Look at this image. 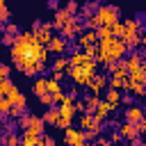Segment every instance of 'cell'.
<instances>
[{"label":"cell","instance_id":"11","mask_svg":"<svg viewBox=\"0 0 146 146\" xmlns=\"http://www.w3.org/2000/svg\"><path fill=\"white\" fill-rule=\"evenodd\" d=\"M112 112H114V107H112L110 103H105V100H98V105L94 107L91 116H94L98 123H107V121H110V116H112Z\"/></svg>","mask_w":146,"mask_h":146},{"label":"cell","instance_id":"5","mask_svg":"<svg viewBox=\"0 0 146 146\" xmlns=\"http://www.w3.org/2000/svg\"><path fill=\"white\" fill-rule=\"evenodd\" d=\"M78 123H80V128L84 130V137H87V139H94L96 135L103 132V128H100L103 123H98V121H96L91 114H87V112H82V116L78 119Z\"/></svg>","mask_w":146,"mask_h":146},{"label":"cell","instance_id":"10","mask_svg":"<svg viewBox=\"0 0 146 146\" xmlns=\"http://www.w3.org/2000/svg\"><path fill=\"white\" fill-rule=\"evenodd\" d=\"M66 48H68V43H66V39L62 36V34H52L48 41H46V50H48V55H64L66 52Z\"/></svg>","mask_w":146,"mask_h":146},{"label":"cell","instance_id":"19","mask_svg":"<svg viewBox=\"0 0 146 146\" xmlns=\"http://www.w3.org/2000/svg\"><path fill=\"white\" fill-rule=\"evenodd\" d=\"M21 141H23L25 146H32V144H36V146H39V144H41V135H39V132H34V130H27V128H25V130H23Z\"/></svg>","mask_w":146,"mask_h":146},{"label":"cell","instance_id":"24","mask_svg":"<svg viewBox=\"0 0 146 146\" xmlns=\"http://www.w3.org/2000/svg\"><path fill=\"white\" fill-rule=\"evenodd\" d=\"M66 68H68V57L57 55L55 62H52V71H64V73H66Z\"/></svg>","mask_w":146,"mask_h":146},{"label":"cell","instance_id":"29","mask_svg":"<svg viewBox=\"0 0 146 146\" xmlns=\"http://www.w3.org/2000/svg\"><path fill=\"white\" fill-rule=\"evenodd\" d=\"M41 144L52 146V144H55V137H50V135H43V132H41Z\"/></svg>","mask_w":146,"mask_h":146},{"label":"cell","instance_id":"35","mask_svg":"<svg viewBox=\"0 0 146 146\" xmlns=\"http://www.w3.org/2000/svg\"><path fill=\"white\" fill-rule=\"evenodd\" d=\"M2 2H5V0H0V5H2Z\"/></svg>","mask_w":146,"mask_h":146},{"label":"cell","instance_id":"21","mask_svg":"<svg viewBox=\"0 0 146 146\" xmlns=\"http://www.w3.org/2000/svg\"><path fill=\"white\" fill-rule=\"evenodd\" d=\"M57 116H59V110H57L55 105H50V110H46V114H43L41 119H43V123H46V125H55Z\"/></svg>","mask_w":146,"mask_h":146},{"label":"cell","instance_id":"20","mask_svg":"<svg viewBox=\"0 0 146 146\" xmlns=\"http://www.w3.org/2000/svg\"><path fill=\"white\" fill-rule=\"evenodd\" d=\"M71 16H73V14H68L66 9H59V11L55 14V18H52V30H59V27H62Z\"/></svg>","mask_w":146,"mask_h":146},{"label":"cell","instance_id":"8","mask_svg":"<svg viewBox=\"0 0 146 146\" xmlns=\"http://www.w3.org/2000/svg\"><path fill=\"white\" fill-rule=\"evenodd\" d=\"M64 141H66L68 146H82V144L87 141L84 130H82V128H71V125H66V128H64Z\"/></svg>","mask_w":146,"mask_h":146},{"label":"cell","instance_id":"1","mask_svg":"<svg viewBox=\"0 0 146 146\" xmlns=\"http://www.w3.org/2000/svg\"><path fill=\"white\" fill-rule=\"evenodd\" d=\"M11 48V62L18 71H23L25 75L34 78L43 71L46 62H48V50L46 46L32 34V32H21L18 36H14Z\"/></svg>","mask_w":146,"mask_h":146},{"label":"cell","instance_id":"33","mask_svg":"<svg viewBox=\"0 0 146 146\" xmlns=\"http://www.w3.org/2000/svg\"><path fill=\"white\" fill-rule=\"evenodd\" d=\"M59 7V0H48V9H57Z\"/></svg>","mask_w":146,"mask_h":146},{"label":"cell","instance_id":"23","mask_svg":"<svg viewBox=\"0 0 146 146\" xmlns=\"http://www.w3.org/2000/svg\"><path fill=\"white\" fill-rule=\"evenodd\" d=\"M98 100H100V96H98V94H89V96L84 98V112H87V114H91V112H94V107L98 105Z\"/></svg>","mask_w":146,"mask_h":146},{"label":"cell","instance_id":"26","mask_svg":"<svg viewBox=\"0 0 146 146\" xmlns=\"http://www.w3.org/2000/svg\"><path fill=\"white\" fill-rule=\"evenodd\" d=\"M9 110H11V103H9V98L0 94V114H7Z\"/></svg>","mask_w":146,"mask_h":146},{"label":"cell","instance_id":"6","mask_svg":"<svg viewBox=\"0 0 146 146\" xmlns=\"http://www.w3.org/2000/svg\"><path fill=\"white\" fill-rule=\"evenodd\" d=\"M18 128H27V130H34V132H46V123H43V119L41 116H36V114H25V116H21L18 119Z\"/></svg>","mask_w":146,"mask_h":146},{"label":"cell","instance_id":"15","mask_svg":"<svg viewBox=\"0 0 146 146\" xmlns=\"http://www.w3.org/2000/svg\"><path fill=\"white\" fill-rule=\"evenodd\" d=\"M46 89H48V94H52L55 105H57V103H59V98H62V94H64V89H62L59 80H55V78H46Z\"/></svg>","mask_w":146,"mask_h":146},{"label":"cell","instance_id":"9","mask_svg":"<svg viewBox=\"0 0 146 146\" xmlns=\"http://www.w3.org/2000/svg\"><path fill=\"white\" fill-rule=\"evenodd\" d=\"M32 34H34V36H36L43 46H46V41L55 34V32H52V23H41V21H34V23H32Z\"/></svg>","mask_w":146,"mask_h":146},{"label":"cell","instance_id":"13","mask_svg":"<svg viewBox=\"0 0 146 146\" xmlns=\"http://www.w3.org/2000/svg\"><path fill=\"white\" fill-rule=\"evenodd\" d=\"M87 89L91 91V94H100V91H105L107 89V75L105 73H94V78L89 80V84H87Z\"/></svg>","mask_w":146,"mask_h":146},{"label":"cell","instance_id":"25","mask_svg":"<svg viewBox=\"0 0 146 146\" xmlns=\"http://www.w3.org/2000/svg\"><path fill=\"white\" fill-rule=\"evenodd\" d=\"M9 18H11V11H9V7L2 2V5H0V23H9Z\"/></svg>","mask_w":146,"mask_h":146},{"label":"cell","instance_id":"18","mask_svg":"<svg viewBox=\"0 0 146 146\" xmlns=\"http://www.w3.org/2000/svg\"><path fill=\"white\" fill-rule=\"evenodd\" d=\"M123 25H125V34H141V14L137 18L123 21Z\"/></svg>","mask_w":146,"mask_h":146},{"label":"cell","instance_id":"28","mask_svg":"<svg viewBox=\"0 0 146 146\" xmlns=\"http://www.w3.org/2000/svg\"><path fill=\"white\" fill-rule=\"evenodd\" d=\"M78 9H80L78 0H68V2H66V11H68V14H73V16H75V14H78Z\"/></svg>","mask_w":146,"mask_h":146},{"label":"cell","instance_id":"12","mask_svg":"<svg viewBox=\"0 0 146 146\" xmlns=\"http://www.w3.org/2000/svg\"><path fill=\"white\" fill-rule=\"evenodd\" d=\"M96 41H98V34H96V30H91V27H84L80 34H75V43H78V48L94 46Z\"/></svg>","mask_w":146,"mask_h":146},{"label":"cell","instance_id":"16","mask_svg":"<svg viewBox=\"0 0 146 146\" xmlns=\"http://www.w3.org/2000/svg\"><path fill=\"white\" fill-rule=\"evenodd\" d=\"M123 59H125V57H123ZM125 66H128V71H135V68L144 66L141 52H139V50H130V55H128V59H125Z\"/></svg>","mask_w":146,"mask_h":146},{"label":"cell","instance_id":"31","mask_svg":"<svg viewBox=\"0 0 146 146\" xmlns=\"http://www.w3.org/2000/svg\"><path fill=\"white\" fill-rule=\"evenodd\" d=\"M5 32H7V34H18V27H16L14 23H9V25L5 27Z\"/></svg>","mask_w":146,"mask_h":146},{"label":"cell","instance_id":"4","mask_svg":"<svg viewBox=\"0 0 146 146\" xmlns=\"http://www.w3.org/2000/svg\"><path fill=\"white\" fill-rule=\"evenodd\" d=\"M94 14L98 16L100 25H112L114 21H119V18H121V9H119L116 5H100V7H96V11H94Z\"/></svg>","mask_w":146,"mask_h":146},{"label":"cell","instance_id":"2","mask_svg":"<svg viewBox=\"0 0 146 146\" xmlns=\"http://www.w3.org/2000/svg\"><path fill=\"white\" fill-rule=\"evenodd\" d=\"M98 46V52H96V57L94 59H98L103 66H107L110 62H114V59H121L125 52H128V48H125V43H123V39H119V36H100L98 41H96Z\"/></svg>","mask_w":146,"mask_h":146},{"label":"cell","instance_id":"30","mask_svg":"<svg viewBox=\"0 0 146 146\" xmlns=\"http://www.w3.org/2000/svg\"><path fill=\"white\" fill-rule=\"evenodd\" d=\"M2 141H5V144H18V135H7Z\"/></svg>","mask_w":146,"mask_h":146},{"label":"cell","instance_id":"7","mask_svg":"<svg viewBox=\"0 0 146 146\" xmlns=\"http://www.w3.org/2000/svg\"><path fill=\"white\" fill-rule=\"evenodd\" d=\"M82 30H84L82 21H80L78 16H71V18H68V21H66V23H64V25H62L57 32H59L64 39H73V36H75V34H80Z\"/></svg>","mask_w":146,"mask_h":146},{"label":"cell","instance_id":"22","mask_svg":"<svg viewBox=\"0 0 146 146\" xmlns=\"http://www.w3.org/2000/svg\"><path fill=\"white\" fill-rule=\"evenodd\" d=\"M32 91H34V96H41V94L48 91V89H46V78H43V75H36V80H34V84H32Z\"/></svg>","mask_w":146,"mask_h":146},{"label":"cell","instance_id":"27","mask_svg":"<svg viewBox=\"0 0 146 146\" xmlns=\"http://www.w3.org/2000/svg\"><path fill=\"white\" fill-rule=\"evenodd\" d=\"M39 100H41V105H46V107H50V105H55V98H52V94H41L39 96Z\"/></svg>","mask_w":146,"mask_h":146},{"label":"cell","instance_id":"34","mask_svg":"<svg viewBox=\"0 0 146 146\" xmlns=\"http://www.w3.org/2000/svg\"><path fill=\"white\" fill-rule=\"evenodd\" d=\"M2 80H5V75H2V73H0V82H2Z\"/></svg>","mask_w":146,"mask_h":146},{"label":"cell","instance_id":"17","mask_svg":"<svg viewBox=\"0 0 146 146\" xmlns=\"http://www.w3.org/2000/svg\"><path fill=\"white\" fill-rule=\"evenodd\" d=\"M105 103H110L114 110H119V107H121V91L107 87V89H105Z\"/></svg>","mask_w":146,"mask_h":146},{"label":"cell","instance_id":"3","mask_svg":"<svg viewBox=\"0 0 146 146\" xmlns=\"http://www.w3.org/2000/svg\"><path fill=\"white\" fill-rule=\"evenodd\" d=\"M94 73H96V59L84 62V64H68V68H66V75L73 80L75 87H87L89 80L94 78Z\"/></svg>","mask_w":146,"mask_h":146},{"label":"cell","instance_id":"14","mask_svg":"<svg viewBox=\"0 0 146 146\" xmlns=\"http://www.w3.org/2000/svg\"><path fill=\"white\" fill-rule=\"evenodd\" d=\"M144 119V107H139V105H125V110H123V121H128V123H137V121H141Z\"/></svg>","mask_w":146,"mask_h":146},{"label":"cell","instance_id":"32","mask_svg":"<svg viewBox=\"0 0 146 146\" xmlns=\"http://www.w3.org/2000/svg\"><path fill=\"white\" fill-rule=\"evenodd\" d=\"M64 75H66L64 71H52V75H50V78H55V80H59V82H62V80H64Z\"/></svg>","mask_w":146,"mask_h":146}]
</instances>
